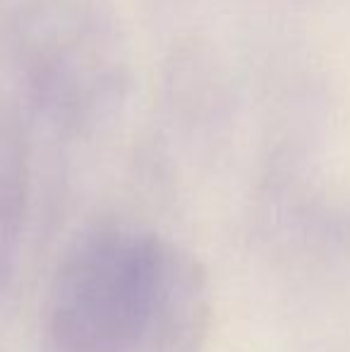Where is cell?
Returning a JSON list of instances; mask_svg holds the SVG:
<instances>
[{
	"mask_svg": "<svg viewBox=\"0 0 350 352\" xmlns=\"http://www.w3.org/2000/svg\"><path fill=\"white\" fill-rule=\"evenodd\" d=\"M166 250L140 237L82 247L58 283L56 338L67 352H120L149 333Z\"/></svg>",
	"mask_w": 350,
	"mask_h": 352,
	"instance_id": "cell-1",
	"label": "cell"
}]
</instances>
